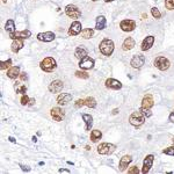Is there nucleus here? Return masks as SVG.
I'll return each instance as SVG.
<instances>
[{"label": "nucleus", "mask_w": 174, "mask_h": 174, "mask_svg": "<svg viewBox=\"0 0 174 174\" xmlns=\"http://www.w3.org/2000/svg\"><path fill=\"white\" fill-rule=\"evenodd\" d=\"M129 122H130V124H132L134 126H141L145 122V115L143 114L142 110L135 112V113H132L130 115Z\"/></svg>", "instance_id": "nucleus-1"}, {"label": "nucleus", "mask_w": 174, "mask_h": 174, "mask_svg": "<svg viewBox=\"0 0 174 174\" xmlns=\"http://www.w3.org/2000/svg\"><path fill=\"white\" fill-rule=\"evenodd\" d=\"M39 66H41V68L44 72H52L54 70H56V68H57V63H56V60L52 57H47L41 62Z\"/></svg>", "instance_id": "nucleus-2"}, {"label": "nucleus", "mask_w": 174, "mask_h": 174, "mask_svg": "<svg viewBox=\"0 0 174 174\" xmlns=\"http://www.w3.org/2000/svg\"><path fill=\"white\" fill-rule=\"evenodd\" d=\"M100 51L105 56H110L114 51V42L112 39H105L100 43Z\"/></svg>", "instance_id": "nucleus-3"}, {"label": "nucleus", "mask_w": 174, "mask_h": 174, "mask_svg": "<svg viewBox=\"0 0 174 174\" xmlns=\"http://www.w3.org/2000/svg\"><path fill=\"white\" fill-rule=\"evenodd\" d=\"M116 146L112 143H101V144L97 146V152L100 155H112L114 151H115Z\"/></svg>", "instance_id": "nucleus-4"}, {"label": "nucleus", "mask_w": 174, "mask_h": 174, "mask_svg": "<svg viewBox=\"0 0 174 174\" xmlns=\"http://www.w3.org/2000/svg\"><path fill=\"white\" fill-rule=\"evenodd\" d=\"M155 66L160 71H165L170 68V60L164 56H159L155 59Z\"/></svg>", "instance_id": "nucleus-5"}, {"label": "nucleus", "mask_w": 174, "mask_h": 174, "mask_svg": "<svg viewBox=\"0 0 174 174\" xmlns=\"http://www.w3.org/2000/svg\"><path fill=\"white\" fill-rule=\"evenodd\" d=\"M50 114H51V117H52L56 122H60V121H63V118H64V116H65V112H64L62 108H59V107H54V108L50 110Z\"/></svg>", "instance_id": "nucleus-6"}, {"label": "nucleus", "mask_w": 174, "mask_h": 174, "mask_svg": "<svg viewBox=\"0 0 174 174\" xmlns=\"http://www.w3.org/2000/svg\"><path fill=\"white\" fill-rule=\"evenodd\" d=\"M65 13H66L68 16L73 18V19H77V18H79V16L81 15L80 10L78 8L77 6H74V5H68V6L65 7Z\"/></svg>", "instance_id": "nucleus-7"}, {"label": "nucleus", "mask_w": 174, "mask_h": 174, "mask_svg": "<svg viewBox=\"0 0 174 174\" xmlns=\"http://www.w3.org/2000/svg\"><path fill=\"white\" fill-rule=\"evenodd\" d=\"M79 66L81 70H91V68L94 66V59L91 57L86 56L85 58L80 59L79 62Z\"/></svg>", "instance_id": "nucleus-8"}, {"label": "nucleus", "mask_w": 174, "mask_h": 174, "mask_svg": "<svg viewBox=\"0 0 174 174\" xmlns=\"http://www.w3.org/2000/svg\"><path fill=\"white\" fill-rule=\"evenodd\" d=\"M153 160H155V155H149L145 157L144 161H143V170H142V173L146 174L152 167L153 165Z\"/></svg>", "instance_id": "nucleus-9"}, {"label": "nucleus", "mask_w": 174, "mask_h": 174, "mask_svg": "<svg viewBox=\"0 0 174 174\" xmlns=\"http://www.w3.org/2000/svg\"><path fill=\"white\" fill-rule=\"evenodd\" d=\"M144 63H145V57L143 55H136V56L132 57L131 62H130L131 66L134 68H141L144 65Z\"/></svg>", "instance_id": "nucleus-10"}, {"label": "nucleus", "mask_w": 174, "mask_h": 174, "mask_svg": "<svg viewBox=\"0 0 174 174\" xmlns=\"http://www.w3.org/2000/svg\"><path fill=\"white\" fill-rule=\"evenodd\" d=\"M120 27L123 31H132L136 28V22L134 20H123L120 23Z\"/></svg>", "instance_id": "nucleus-11"}, {"label": "nucleus", "mask_w": 174, "mask_h": 174, "mask_svg": "<svg viewBox=\"0 0 174 174\" xmlns=\"http://www.w3.org/2000/svg\"><path fill=\"white\" fill-rule=\"evenodd\" d=\"M56 37V35L52 31H45V33H39L37 34V39L42 42H51Z\"/></svg>", "instance_id": "nucleus-12"}, {"label": "nucleus", "mask_w": 174, "mask_h": 174, "mask_svg": "<svg viewBox=\"0 0 174 174\" xmlns=\"http://www.w3.org/2000/svg\"><path fill=\"white\" fill-rule=\"evenodd\" d=\"M81 31V23L79 21H74L71 23L70 29H68V35L70 36H76Z\"/></svg>", "instance_id": "nucleus-13"}, {"label": "nucleus", "mask_w": 174, "mask_h": 174, "mask_svg": "<svg viewBox=\"0 0 174 174\" xmlns=\"http://www.w3.org/2000/svg\"><path fill=\"white\" fill-rule=\"evenodd\" d=\"M63 81H60V80H54L50 85H49V91L51 92V93H59L62 89H63Z\"/></svg>", "instance_id": "nucleus-14"}, {"label": "nucleus", "mask_w": 174, "mask_h": 174, "mask_svg": "<svg viewBox=\"0 0 174 174\" xmlns=\"http://www.w3.org/2000/svg\"><path fill=\"white\" fill-rule=\"evenodd\" d=\"M31 33L29 30H23V31H14L10 34V37L12 39H28L30 37Z\"/></svg>", "instance_id": "nucleus-15"}, {"label": "nucleus", "mask_w": 174, "mask_h": 174, "mask_svg": "<svg viewBox=\"0 0 174 174\" xmlns=\"http://www.w3.org/2000/svg\"><path fill=\"white\" fill-rule=\"evenodd\" d=\"M155 105V101H153V97L151 94H146L144 97H143V101H142V108L143 109H150L152 108Z\"/></svg>", "instance_id": "nucleus-16"}, {"label": "nucleus", "mask_w": 174, "mask_h": 174, "mask_svg": "<svg viewBox=\"0 0 174 174\" xmlns=\"http://www.w3.org/2000/svg\"><path fill=\"white\" fill-rule=\"evenodd\" d=\"M106 87L107 88H110V89H120L122 87V84H121V81H118L116 79L109 78V79L106 80Z\"/></svg>", "instance_id": "nucleus-17"}, {"label": "nucleus", "mask_w": 174, "mask_h": 174, "mask_svg": "<svg viewBox=\"0 0 174 174\" xmlns=\"http://www.w3.org/2000/svg\"><path fill=\"white\" fill-rule=\"evenodd\" d=\"M131 160H132V158H131V155H123L122 158H121V160H120V171H126V167L129 166V164L131 163Z\"/></svg>", "instance_id": "nucleus-18"}, {"label": "nucleus", "mask_w": 174, "mask_h": 174, "mask_svg": "<svg viewBox=\"0 0 174 174\" xmlns=\"http://www.w3.org/2000/svg\"><path fill=\"white\" fill-rule=\"evenodd\" d=\"M71 100H72V95L70 93H62L57 97L58 105H68Z\"/></svg>", "instance_id": "nucleus-19"}, {"label": "nucleus", "mask_w": 174, "mask_h": 174, "mask_svg": "<svg viewBox=\"0 0 174 174\" xmlns=\"http://www.w3.org/2000/svg\"><path fill=\"white\" fill-rule=\"evenodd\" d=\"M153 43H155V37H153V36H147V37L143 41L141 49H142L143 51H146V50H149V49L152 48Z\"/></svg>", "instance_id": "nucleus-20"}, {"label": "nucleus", "mask_w": 174, "mask_h": 174, "mask_svg": "<svg viewBox=\"0 0 174 174\" xmlns=\"http://www.w3.org/2000/svg\"><path fill=\"white\" fill-rule=\"evenodd\" d=\"M22 48H23V41H22L21 39H14L13 43H12V45H10V49H12V51H13L14 54L19 52Z\"/></svg>", "instance_id": "nucleus-21"}, {"label": "nucleus", "mask_w": 174, "mask_h": 174, "mask_svg": "<svg viewBox=\"0 0 174 174\" xmlns=\"http://www.w3.org/2000/svg\"><path fill=\"white\" fill-rule=\"evenodd\" d=\"M95 28L97 30H102L106 28V18L103 15H100L97 18V22H95Z\"/></svg>", "instance_id": "nucleus-22"}, {"label": "nucleus", "mask_w": 174, "mask_h": 174, "mask_svg": "<svg viewBox=\"0 0 174 174\" xmlns=\"http://www.w3.org/2000/svg\"><path fill=\"white\" fill-rule=\"evenodd\" d=\"M135 47V39H132V37H128V39H124V42H123V45H122V48L123 50H131V49Z\"/></svg>", "instance_id": "nucleus-23"}, {"label": "nucleus", "mask_w": 174, "mask_h": 174, "mask_svg": "<svg viewBox=\"0 0 174 174\" xmlns=\"http://www.w3.org/2000/svg\"><path fill=\"white\" fill-rule=\"evenodd\" d=\"M20 76V68L19 66H13L7 71V77L10 79H16Z\"/></svg>", "instance_id": "nucleus-24"}, {"label": "nucleus", "mask_w": 174, "mask_h": 174, "mask_svg": "<svg viewBox=\"0 0 174 174\" xmlns=\"http://www.w3.org/2000/svg\"><path fill=\"white\" fill-rule=\"evenodd\" d=\"M74 56L78 58V59H83V58H85L87 56V50L83 45L81 47H78L76 49V52H74Z\"/></svg>", "instance_id": "nucleus-25"}, {"label": "nucleus", "mask_w": 174, "mask_h": 174, "mask_svg": "<svg viewBox=\"0 0 174 174\" xmlns=\"http://www.w3.org/2000/svg\"><path fill=\"white\" fill-rule=\"evenodd\" d=\"M83 120L86 123V130H91L92 124H93V117L89 114H83Z\"/></svg>", "instance_id": "nucleus-26"}, {"label": "nucleus", "mask_w": 174, "mask_h": 174, "mask_svg": "<svg viewBox=\"0 0 174 174\" xmlns=\"http://www.w3.org/2000/svg\"><path fill=\"white\" fill-rule=\"evenodd\" d=\"M101 137H102V134H101L100 130H93L91 132V141L94 142V143H97V141H100Z\"/></svg>", "instance_id": "nucleus-27"}, {"label": "nucleus", "mask_w": 174, "mask_h": 174, "mask_svg": "<svg viewBox=\"0 0 174 174\" xmlns=\"http://www.w3.org/2000/svg\"><path fill=\"white\" fill-rule=\"evenodd\" d=\"M5 30L8 31L10 34H12V33L15 31V23H14L13 20H7V22H6V25H5Z\"/></svg>", "instance_id": "nucleus-28"}, {"label": "nucleus", "mask_w": 174, "mask_h": 174, "mask_svg": "<svg viewBox=\"0 0 174 174\" xmlns=\"http://www.w3.org/2000/svg\"><path fill=\"white\" fill-rule=\"evenodd\" d=\"M14 89H15L16 93H21V94H25V93L27 92V87H26V85H23V84H21V83H16V84L14 85Z\"/></svg>", "instance_id": "nucleus-29"}, {"label": "nucleus", "mask_w": 174, "mask_h": 174, "mask_svg": "<svg viewBox=\"0 0 174 174\" xmlns=\"http://www.w3.org/2000/svg\"><path fill=\"white\" fill-rule=\"evenodd\" d=\"M93 34H94V30L91 28H86L84 29V30H81V36H83V39H91L93 36Z\"/></svg>", "instance_id": "nucleus-30"}, {"label": "nucleus", "mask_w": 174, "mask_h": 174, "mask_svg": "<svg viewBox=\"0 0 174 174\" xmlns=\"http://www.w3.org/2000/svg\"><path fill=\"white\" fill-rule=\"evenodd\" d=\"M84 100H85V105L87 107H89V108H95L97 107V101H95L94 97H86Z\"/></svg>", "instance_id": "nucleus-31"}, {"label": "nucleus", "mask_w": 174, "mask_h": 174, "mask_svg": "<svg viewBox=\"0 0 174 174\" xmlns=\"http://www.w3.org/2000/svg\"><path fill=\"white\" fill-rule=\"evenodd\" d=\"M10 64H12V59H8V60H6V62H1V63H0V68H1V70H6V68H10Z\"/></svg>", "instance_id": "nucleus-32"}, {"label": "nucleus", "mask_w": 174, "mask_h": 174, "mask_svg": "<svg viewBox=\"0 0 174 174\" xmlns=\"http://www.w3.org/2000/svg\"><path fill=\"white\" fill-rule=\"evenodd\" d=\"M165 6L167 10H174V0H165Z\"/></svg>", "instance_id": "nucleus-33"}, {"label": "nucleus", "mask_w": 174, "mask_h": 174, "mask_svg": "<svg viewBox=\"0 0 174 174\" xmlns=\"http://www.w3.org/2000/svg\"><path fill=\"white\" fill-rule=\"evenodd\" d=\"M151 13H152L153 18H155V19H160V16H161V13L159 12L158 8H155V7H153V8L151 10Z\"/></svg>", "instance_id": "nucleus-34"}, {"label": "nucleus", "mask_w": 174, "mask_h": 174, "mask_svg": "<svg viewBox=\"0 0 174 174\" xmlns=\"http://www.w3.org/2000/svg\"><path fill=\"white\" fill-rule=\"evenodd\" d=\"M76 77L81 78V79H87L88 78V73L84 72V71H77L76 72Z\"/></svg>", "instance_id": "nucleus-35"}, {"label": "nucleus", "mask_w": 174, "mask_h": 174, "mask_svg": "<svg viewBox=\"0 0 174 174\" xmlns=\"http://www.w3.org/2000/svg\"><path fill=\"white\" fill-rule=\"evenodd\" d=\"M29 102H30V99L26 94H23L22 97H21V105L22 106H26V105H29Z\"/></svg>", "instance_id": "nucleus-36"}, {"label": "nucleus", "mask_w": 174, "mask_h": 174, "mask_svg": "<svg viewBox=\"0 0 174 174\" xmlns=\"http://www.w3.org/2000/svg\"><path fill=\"white\" fill-rule=\"evenodd\" d=\"M163 152H164L165 155H174V146H171V147H167V149H165Z\"/></svg>", "instance_id": "nucleus-37"}, {"label": "nucleus", "mask_w": 174, "mask_h": 174, "mask_svg": "<svg viewBox=\"0 0 174 174\" xmlns=\"http://www.w3.org/2000/svg\"><path fill=\"white\" fill-rule=\"evenodd\" d=\"M85 105V100H83V99H79L76 101V103H74V107L76 108H80V107H83Z\"/></svg>", "instance_id": "nucleus-38"}, {"label": "nucleus", "mask_w": 174, "mask_h": 174, "mask_svg": "<svg viewBox=\"0 0 174 174\" xmlns=\"http://www.w3.org/2000/svg\"><path fill=\"white\" fill-rule=\"evenodd\" d=\"M128 173L129 174H138L139 173V170L137 168V166H134V167H131V168L128 171Z\"/></svg>", "instance_id": "nucleus-39"}, {"label": "nucleus", "mask_w": 174, "mask_h": 174, "mask_svg": "<svg viewBox=\"0 0 174 174\" xmlns=\"http://www.w3.org/2000/svg\"><path fill=\"white\" fill-rule=\"evenodd\" d=\"M20 79H21V80H27V73H26V72L20 73Z\"/></svg>", "instance_id": "nucleus-40"}, {"label": "nucleus", "mask_w": 174, "mask_h": 174, "mask_svg": "<svg viewBox=\"0 0 174 174\" xmlns=\"http://www.w3.org/2000/svg\"><path fill=\"white\" fill-rule=\"evenodd\" d=\"M21 166V168H22V171H26V172H29L30 171V168L27 167V166H23V165H20Z\"/></svg>", "instance_id": "nucleus-41"}, {"label": "nucleus", "mask_w": 174, "mask_h": 174, "mask_svg": "<svg viewBox=\"0 0 174 174\" xmlns=\"http://www.w3.org/2000/svg\"><path fill=\"white\" fill-rule=\"evenodd\" d=\"M58 172H59V173H70V171H68V170H65V168H60Z\"/></svg>", "instance_id": "nucleus-42"}, {"label": "nucleus", "mask_w": 174, "mask_h": 174, "mask_svg": "<svg viewBox=\"0 0 174 174\" xmlns=\"http://www.w3.org/2000/svg\"><path fill=\"white\" fill-rule=\"evenodd\" d=\"M170 121H171L172 123H174V112L170 115Z\"/></svg>", "instance_id": "nucleus-43"}, {"label": "nucleus", "mask_w": 174, "mask_h": 174, "mask_svg": "<svg viewBox=\"0 0 174 174\" xmlns=\"http://www.w3.org/2000/svg\"><path fill=\"white\" fill-rule=\"evenodd\" d=\"M34 102H35V99H31V100H30V102H29V105L31 106V105H34Z\"/></svg>", "instance_id": "nucleus-44"}, {"label": "nucleus", "mask_w": 174, "mask_h": 174, "mask_svg": "<svg viewBox=\"0 0 174 174\" xmlns=\"http://www.w3.org/2000/svg\"><path fill=\"white\" fill-rule=\"evenodd\" d=\"M117 113H118V109H114V110H113V114H114V115L117 114Z\"/></svg>", "instance_id": "nucleus-45"}, {"label": "nucleus", "mask_w": 174, "mask_h": 174, "mask_svg": "<svg viewBox=\"0 0 174 174\" xmlns=\"http://www.w3.org/2000/svg\"><path fill=\"white\" fill-rule=\"evenodd\" d=\"M10 142H13V143H14V142H15V141H14V138H13V137H10Z\"/></svg>", "instance_id": "nucleus-46"}, {"label": "nucleus", "mask_w": 174, "mask_h": 174, "mask_svg": "<svg viewBox=\"0 0 174 174\" xmlns=\"http://www.w3.org/2000/svg\"><path fill=\"white\" fill-rule=\"evenodd\" d=\"M106 2H112V1H114V0H105Z\"/></svg>", "instance_id": "nucleus-47"}, {"label": "nucleus", "mask_w": 174, "mask_h": 174, "mask_svg": "<svg viewBox=\"0 0 174 174\" xmlns=\"http://www.w3.org/2000/svg\"><path fill=\"white\" fill-rule=\"evenodd\" d=\"M6 1H7V0H2V2H6Z\"/></svg>", "instance_id": "nucleus-48"}, {"label": "nucleus", "mask_w": 174, "mask_h": 174, "mask_svg": "<svg viewBox=\"0 0 174 174\" xmlns=\"http://www.w3.org/2000/svg\"><path fill=\"white\" fill-rule=\"evenodd\" d=\"M172 141H173V143H174V137H173V138H172Z\"/></svg>", "instance_id": "nucleus-49"}, {"label": "nucleus", "mask_w": 174, "mask_h": 174, "mask_svg": "<svg viewBox=\"0 0 174 174\" xmlns=\"http://www.w3.org/2000/svg\"><path fill=\"white\" fill-rule=\"evenodd\" d=\"M92 1H97V0H92Z\"/></svg>", "instance_id": "nucleus-50"}]
</instances>
